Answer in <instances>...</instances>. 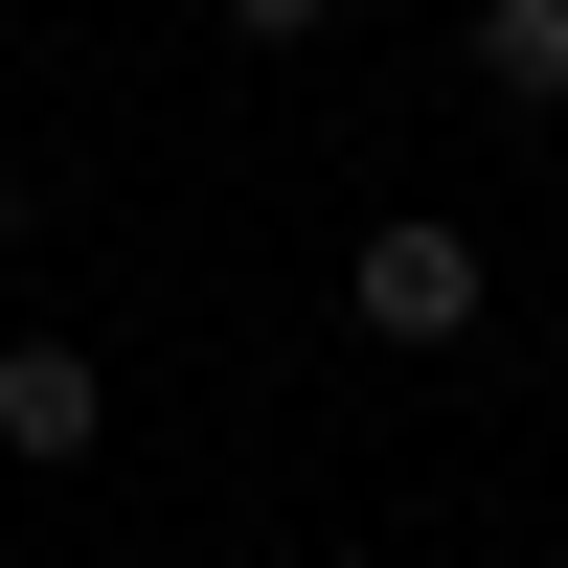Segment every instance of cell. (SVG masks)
<instances>
[{
    "label": "cell",
    "mask_w": 568,
    "mask_h": 568,
    "mask_svg": "<svg viewBox=\"0 0 568 568\" xmlns=\"http://www.w3.org/2000/svg\"><path fill=\"white\" fill-rule=\"evenodd\" d=\"M342 318H364L387 364H433V342H478V227H433V205H409V227H364V273H342Z\"/></svg>",
    "instance_id": "6da1fadb"
},
{
    "label": "cell",
    "mask_w": 568,
    "mask_h": 568,
    "mask_svg": "<svg viewBox=\"0 0 568 568\" xmlns=\"http://www.w3.org/2000/svg\"><path fill=\"white\" fill-rule=\"evenodd\" d=\"M91 433H114V364H91V342H0V455H23V478H69Z\"/></svg>",
    "instance_id": "7a4b0ae2"
},
{
    "label": "cell",
    "mask_w": 568,
    "mask_h": 568,
    "mask_svg": "<svg viewBox=\"0 0 568 568\" xmlns=\"http://www.w3.org/2000/svg\"><path fill=\"white\" fill-rule=\"evenodd\" d=\"M478 91L500 114H568V0H478Z\"/></svg>",
    "instance_id": "3957f363"
},
{
    "label": "cell",
    "mask_w": 568,
    "mask_h": 568,
    "mask_svg": "<svg viewBox=\"0 0 568 568\" xmlns=\"http://www.w3.org/2000/svg\"><path fill=\"white\" fill-rule=\"evenodd\" d=\"M227 23H251V45H318V23H342V0H227Z\"/></svg>",
    "instance_id": "277c9868"
},
{
    "label": "cell",
    "mask_w": 568,
    "mask_h": 568,
    "mask_svg": "<svg viewBox=\"0 0 568 568\" xmlns=\"http://www.w3.org/2000/svg\"><path fill=\"white\" fill-rule=\"evenodd\" d=\"M0 251H23V160H0Z\"/></svg>",
    "instance_id": "5b68a950"
}]
</instances>
